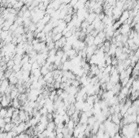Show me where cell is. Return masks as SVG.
Masks as SVG:
<instances>
[{
  "label": "cell",
  "instance_id": "7a4b0ae2",
  "mask_svg": "<svg viewBox=\"0 0 139 138\" xmlns=\"http://www.w3.org/2000/svg\"><path fill=\"white\" fill-rule=\"evenodd\" d=\"M10 86V82L8 80V79H4L3 80H1V85H0V90H1V93L2 96L5 94V92L7 91V90L8 89V87Z\"/></svg>",
  "mask_w": 139,
  "mask_h": 138
},
{
  "label": "cell",
  "instance_id": "5b68a950",
  "mask_svg": "<svg viewBox=\"0 0 139 138\" xmlns=\"http://www.w3.org/2000/svg\"><path fill=\"white\" fill-rule=\"evenodd\" d=\"M7 114V108L3 107L1 109V113H0V115H1V119H4L5 117H6Z\"/></svg>",
  "mask_w": 139,
  "mask_h": 138
},
{
  "label": "cell",
  "instance_id": "3957f363",
  "mask_svg": "<svg viewBox=\"0 0 139 138\" xmlns=\"http://www.w3.org/2000/svg\"><path fill=\"white\" fill-rule=\"evenodd\" d=\"M63 37H64V35L62 34V33H59V34H54V35H53V41L55 42H57V41L60 40Z\"/></svg>",
  "mask_w": 139,
  "mask_h": 138
},
{
  "label": "cell",
  "instance_id": "277c9868",
  "mask_svg": "<svg viewBox=\"0 0 139 138\" xmlns=\"http://www.w3.org/2000/svg\"><path fill=\"white\" fill-rule=\"evenodd\" d=\"M41 72H42V75L44 76H46L48 72H50V70L47 67H46V66L44 65L41 68Z\"/></svg>",
  "mask_w": 139,
  "mask_h": 138
},
{
  "label": "cell",
  "instance_id": "6da1fadb",
  "mask_svg": "<svg viewBox=\"0 0 139 138\" xmlns=\"http://www.w3.org/2000/svg\"><path fill=\"white\" fill-rule=\"evenodd\" d=\"M119 29L122 35H129V33L131 32V25L127 23H125L121 25Z\"/></svg>",
  "mask_w": 139,
  "mask_h": 138
}]
</instances>
